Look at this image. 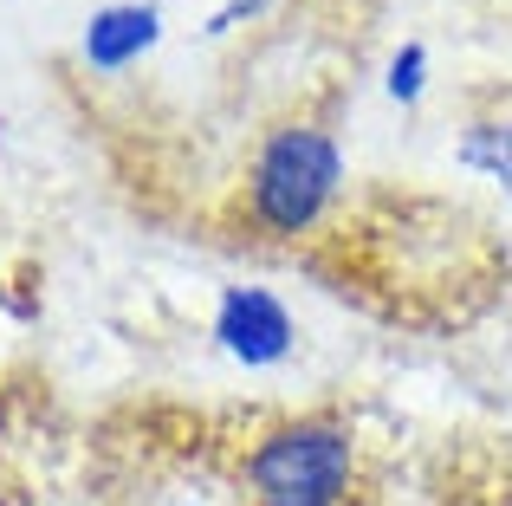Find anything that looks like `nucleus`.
<instances>
[{"label":"nucleus","mask_w":512,"mask_h":506,"mask_svg":"<svg viewBox=\"0 0 512 506\" xmlns=\"http://www.w3.org/2000/svg\"><path fill=\"white\" fill-rule=\"evenodd\" d=\"M428 85H435V52H428V39H396L383 59V98L396 104V111H415V104L428 98Z\"/></svg>","instance_id":"obj_6"},{"label":"nucleus","mask_w":512,"mask_h":506,"mask_svg":"<svg viewBox=\"0 0 512 506\" xmlns=\"http://www.w3.org/2000/svg\"><path fill=\"white\" fill-rule=\"evenodd\" d=\"M350 195V150L325 117H273L240 169V221L266 247H305Z\"/></svg>","instance_id":"obj_1"},{"label":"nucleus","mask_w":512,"mask_h":506,"mask_svg":"<svg viewBox=\"0 0 512 506\" xmlns=\"http://www.w3.org/2000/svg\"><path fill=\"white\" fill-rule=\"evenodd\" d=\"M0 506H13V494H7V481H0Z\"/></svg>","instance_id":"obj_9"},{"label":"nucleus","mask_w":512,"mask_h":506,"mask_svg":"<svg viewBox=\"0 0 512 506\" xmlns=\"http://www.w3.org/2000/svg\"><path fill=\"white\" fill-rule=\"evenodd\" d=\"M0 312H7V318H33V299H13V286H7V266H0Z\"/></svg>","instance_id":"obj_8"},{"label":"nucleus","mask_w":512,"mask_h":506,"mask_svg":"<svg viewBox=\"0 0 512 506\" xmlns=\"http://www.w3.org/2000/svg\"><path fill=\"white\" fill-rule=\"evenodd\" d=\"M208 344L234 370L266 377V370L292 364V351H299V312L260 279H227L208 305Z\"/></svg>","instance_id":"obj_3"},{"label":"nucleus","mask_w":512,"mask_h":506,"mask_svg":"<svg viewBox=\"0 0 512 506\" xmlns=\"http://www.w3.org/2000/svg\"><path fill=\"white\" fill-rule=\"evenodd\" d=\"M363 481V442L338 409H299L266 422L240 455L247 506H350Z\"/></svg>","instance_id":"obj_2"},{"label":"nucleus","mask_w":512,"mask_h":506,"mask_svg":"<svg viewBox=\"0 0 512 506\" xmlns=\"http://www.w3.org/2000/svg\"><path fill=\"white\" fill-rule=\"evenodd\" d=\"M163 33H169V20L156 0H104L78 26V65L91 78H124L163 46Z\"/></svg>","instance_id":"obj_4"},{"label":"nucleus","mask_w":512,"mask_h":506,"mask_svg":"<svg viewBox=\"0 0 512 506\" xmlns=\"http://www.w3.org/2000/svg\"><path fill=\"white\" fill-rule=\"evenodd\" d=\"M279 7H292V0H214L208 20H201V39H234V33L260 26L266 13H279Z\"/></svg>","instance_id":"obj_7"},{"label":"nucleus","mask_w":512,"mask_h":506,"mask_svg":"<svg viewBox=\"0 0 512 506\" xmlns=\"http://www.w3.org/2000/svg\"><path fill=\"white\" fill-rule=\"evenodd\" d=\"M454 169L480 176L487 189H500L512 202V111H487L474 124H461L454 137Z\"/></svg>","instance_id":"obj_5"}]
</instances>
